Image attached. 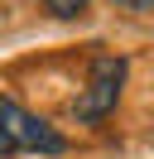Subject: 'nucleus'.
I'll return each instance as SVG.
<instances>
[{
	"label": "nucleus",
	"mask_w": 154,
	"mask_h": 159,
	"mask_svg": "<svg viewBox=\"0 0 154 159\" xmlns=\"http://www.w3.org/2000/svg\"><path fill=\"white\" fill-rule=\"evenodd\" d=\"M15 149H38V154H63L67 149V140L58 135L48 120H38V116H29L19 101H10V97H0V159L5 154H15Z\"/></svg>",
	"instance_id": "1"
},
{
	"label": "nucleus",
	"mask_w": 154,
	"mask_h": 159,
	"mask_svg": "<svg viewBox=\"0 0 154 159\" xmlns=\"http://www.w3.org/2000/svg\"><path fill=\"white\" fill-rule=\"evenodd\" d=\"M120 82H125V58L101 53V58L92 63V82H87V92L72 101V116H77V120H101L106 111L120 101Z\"/></svg>",
	"instance_id": "2"
},
{
	"label": "nucleus",
	"mask_w": 154,
	"mask_h": 159,
	"mask_svg": "<svg viewBox=\"0 0 154 159\" xmlns=\"http://www.w3.org/2000/svg\"><path fill=\"white\" fill-rule=\"evenodd\" d=\"M43 5H48L53 15H63V20H67V15H82V10H87V0H43Z\"/></svg>",
	"instance_id": "3"
},
{
	"label": "nucleus",
	"mask_w": 154,
	"mask_h": 159,
	"mask_svg": "<svg viewBox=\"0 0 154 159\" xmlns=\"http://www.w3.org/2000/svg\"><path fill=\"white\" fill-rule=\"evenodd\" d=\"M116 5H125V10H149L154 0H116Z\"/></svg>",
	"instance_id": "4"
}]
</instances>
